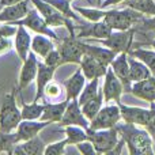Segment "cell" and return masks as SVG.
Returning a JSON list of instances; mask_svg holds the SVG:
<instances>
[{
    "instance_id": "30",
    "label": "cell",
    "mask_w": 155,
    "mask_h": 155,
    "mask_svg": "<svg viewBox=\"0 0 155 155\" xmlns=\"http://www.w3.org/2000/svg\"><path fill=\"white\" fill-rule=\"evenodd\" d=\"M45 109V102L40 104L38 101H33L31 104H25L22 106V120H40Z\"/></svg>"
},
{
    "instance_id": "39",
    "label": "cell",
    "mask_w": 155,
    "mask_h": 155,
    "mask_svg": "<svg viewBox=\"0 0 155 155\" xmlns=\"http://www.w3.org/2000/svg\"><path fill=\"white\" fill-rule=\"evenodd\" d=\"M44 63L48 65H52V67L59 68L61 65V56H60L59 49H53L51 53H48L45 57H44Z\"/></svg>"
},
{
    "instance_id": "8",
    "label": "cell",
    "mask_w": 155,
    "mask_h": 155,
    "mask_svg": "<svg viewBox=\"0 0 155 155\" xmlns=\"http://www.w3.org/2000/svg\"><path fill=\"white\" fill-rule=\"evenodd\" d=\"M150 109H143V107L128 106V105H124L121 102V104H118L121 118L125 123H131L139 127H146L155 116V102H150Z\"/></svg>"
},
{
    "instance_id": "43",
    "label": "cell",
    "mask_w": 155,
    "mask_h": 155,
    "mask_svg": "<svg viewBox=\"0 0 155 155\" xmlns=\"http://www.w3.org/2000/svg\"><path fill=\"white\" fill-rule=\"evenodd\" d=\"M11 48V42L8 38H0V54L7 52Z\"/></svg>"
},
{
    "instance_id": "29",
    "label": "cell",
    "mask_w": 155,
    "mask_h": 155,
    "mask_svg": "<svg viewBox=\"0 0 155 155\" xmlns=\"http://www.w3.org/2000/svg\"><path fill=\"white\" fill-rule=\"evenodd\" d=\"M123 4L135 11L144 14L147 16L155 15V2L154 0H124Z\"/></svg>"
},
{
    "instance_id": "44",
    "label": "cell",
    "mask_w": 155,
    "mask_h": 155,
    "mask_svg": "<svg viewBox=\"0 0 155 155\" xmlns=\"http://www.w3.org/2000/svg\"><path fill=\"white\" fill-rule=\"evenodd\" d=\"M144 128L147 129L148 132H150L151 137H153V139H154V142H155V116H154L153 118H151V121L147 124V125L144 127Z\"/></svg>"
},
{
    "instance_id": "40",
    "label": "cell",
    "mask_w": 155,
    "mask_h": 155,
    "mask_svg": "<svg viewBox=\"0 0 155 155\" xmlns=\"http://www.w3.org/2000/svg\"><path fill=\"white\" fill-rule=\"evenodd\" d=\"M136 33H144V31H155V15L150 18H144L140 22L139 27H135Z\"/></svg>"
},
{
    "instance_id": "41",
    "label": "cell",
    "mask_w": 155,
    "mask_h": 155,
    "mask_svg": "<svg viewBox=\"0 0 155 155\" xmlns=\"http://www.w3.org/2000/svg\"><path fill=\"white\" fill-rule=\"evenodd\" d=\"M18 26L10 22H4V25H0V38H10L16 34Z\"/></svg>"
},
{
    "instance_id": "16",
    "label": "cell",
    "mask_w": 155,
    "mask_h": 155,
    "mask_svg": "<svg viewBox=\"0 0 155 155\" xmlns=\"http://www.w3.org/2000/svg\"><path fill=\"white\" fill-rule=\"evenodd\" d=\"M30 4H31V0H21L19 3L3 7V10L0 11V22H3V23L4 22L14 23L16 21L23 19L29 12Z\"/></svg>"
},
{
    "instance_id": "23",
    "label": "cell",
    "mask_w": 155,
    "mask_h": 155,
    "mask_svg": "<svg viewBox=\"0 0 155 155\" xmlns=\"http://www.w3.org/2000/svg\"><path fill=\"white\" fill-rule=\"evenodd\" d=\"M86 76L83 75L82 68H78L72 76H70L64 82L65 98L67 99H78L82 93L83 87L86 86Z\"/></svg>"
},
{
    "instance_id": "6",
    "label": "cell",
    "mask_w": 155,
    "mask_h": 155,
    "mask_svg": "<svg viewBox=\"0 0 155 155\" xmlns=\"http://www.w3.org/2000/svg\"><path fill=\"white\" fill-rule=\"evenodd\" d=\"M60 56H61V65L64 64H80L83 59V49L82 40L74 34H68L67 37H63L60 41L59 48Z\"/></svg>"
},
{
    "instance_id": "47",
    "label": "cell",
    "mask_w": 155,
    "mask_h": 155,
    "mask_svg": "<svg viewBox=\"0 0 155 155\" xmlns=\"http://www.w3.org/2000/svg\"><path fill=\"white\" fill-rule=\"evenodd\" d=\"M151 46H153V48L155 49V40H153V41H151Z\"/></svg>"
},
{
    "instance_id": "2",
    "label": "cell",
    "mask_w": 155,
    "mask_h": 155,
    "mask_svg": "<svg viewBox=\"0 0 155 155\" xmlns=\"http://www.w3.org/2000/svg\"><path fill=\"white\" fill-rule=\"evenodd\" d=\"M16 90L5 94L0 106V131L14 132L22 121V110L18 109L15 98Z\"/></svg>"
},
{
    "instance_id": "14",
    "label": "cell",
    "mask_w": 155,
    "mask_h": 155,
    "mask_svg": "<svg viewBox=\"0 0 155 155\" xmlns=\"http://www.w3.org/2000/svg\"><path fill=\"white\" fill-rule=\"evenodd\" d=\"M37 72H38L37 54H35L33 51H30L27 59L23 61L21 74H19V84H18V91L19 93H22L27 86H30V83H31L33 80H35Z\"/></svg>"
},
{
    "instance_id": "1",
    "label": "cell",
    "mask_w": 155,
    "mask_h": 155,
    "mask_svg": "<svg viewBox=\"0 0 155 155\" xmlns=\"http://www.w3.org/2000/svg\"><path fill=\"white\" fill-rule=\"evenodd\" d=\"M120 136L124 139L131 155H154V139L147 129L139 128L131 123H118L116 125Z\"/></svg>"
},
{
    "instance_id": "32",
    "label": "cell",
    "mask_w": 155,
    "mask_h": 155,
    "mask_svg": "<svg viewBox=\"0 0 155 155\" xmlns=\"http://www.w3.org/2000/svg\"><path fill=\"white\" fill-rule=\"evenodd\" d=\"M128 54L139 59L140 61H143L148 68H150L151 74L155 75V51H148V49H142V48H136L134 51H129Z\"/></svg>"
},
{
    "instance_id": "42",
    "label": "cell",
    "mask_w": 155,
    "mask_h": 155,
    "mask_svg": "<svg viewBox=\"0 0 155 155\" xmlns=\"http://www.w3.org/2000/svg\"><path fill=\"white\" fill-rule=\"evenodd\" d=\"M76 148H78V151L83 155H95L97 154L95 148H94V144L90 140H84V142L78 143Z\"/></svg>"
},
{
    "instance_id": "19",
    "label": "cell",
    "mask_w": 155,
    "mask_h": 155,
    "mask_svg": "<svg viewBox=\"0 0 155 155\" xmlns=\"http://www.w3.org/2000/svg\"><path fill=\"white\" fill-rule=\"evenodd\" d=\"M57 68L52 67V65L45 64L44 61H38V72L35 76V83H37V90H35V97L34 101H40L44 98V91L45 87L48 86L49 82L53 80L54 72H56Z\"/></svg>"
},
{
    "instance_id": "7",
    "label": "cell",
    "mask_w": 155,
    "mask_h": 155,
    "mask_svg": "<svg viewBox=\"0 0 155 155\" xmlns=\"http://www.w3.org/2000/svg\"><path fill=\"white\" fill-rule=\"evenodd\" d=\"M14 25H23V26H26L29 30L37 33V34H44L54 41H59V42L61 41V38L56 34V31H53V30L51 29V26L46 23V21L42 18V15L38 12V10L35 7L30 8L27 15L25 16L23 19H21V21L14 22Z\"/></svg>"
},
{
    "instance_id": "33",
    "label": "cell",
    "mask_w": 155,
    "mask_h": 155,
    "mask_svg": "<svg viewBox=\"0 0 155 155\" xmlns=\"http://www.w3.org/2000/svg\"><path fill=\"white\" fill-rule=\"evenodd\" d=\"M19 143L16 132H3L0 131V154H12V148Z\"/></svg>"
},
{
    "instance_id": "49",
    "label": "cell",
    "mask_w": 155,
    "mask_h": 155,
    "mask_svg": "<svg viewBox=\"0 0 155 155\" xmlns=\"http://www.w3.org/2000/svg\"><path fill=\"white\" fill-rule=\"evenodd\" d=\"M2 10H3V5H2V4H0V11H2Z\"/></svg>"
},
{
    "instance_id": "37",
    "label": "cell",
    "mask_w": 155,
    "mask_h": 155,
    "mask_svg": "<svg viewBox=\"0 0 155 155\" xmlns=\"http://www.w3.org/2000/svg\"><path fill=\"white\" fill-rule=\"evenodd\" d=\"M61 93H63V90H61V87H60V84L52 80V82H49L48 86L45 87L44 98L46 97V98L51 99V101H60V98H61Z\"/></svg>"
},
{
    "instance_id": "50",
    "label": "cell",
    "mask_w": 155,
    "mask_h": 155,
    "mask_svg": "<svg viewBox=\"0 0 155 155\" xmlns=\"http://www.w3.org/2000/svg\"><path fill=\"white\" fill-rule=\"evenodd\" d=\"M86 2H88V3H90V2H91V0H86Z\"/></svg>"
},
{
    "instance_id": "45",
    "label": "cell",
    "mask_w": 155,
    "mask_h": 155,
    "mask_svg": "<svg viewBox=\"0 0 155 155\" xmlns=\"http://www.w3.org/2000/svg\"><path fill=\"white\" fill-rule=\"evenodd\" d=\"M124 0H102V3L99 4V8H107V7H110V5H113V4H121Z\"/></svg>"
},
{
    "instance_id": "26",
    "label": "cell",
    "mask_w": 155,
    "mask_h": 155,
    "mask_svg": "<svg viewBox=\"0 0 155 155\" xmlns=\"http://www.w3.org/2000/svg\"><path fill=\"white\" fill-rule=\"evenodd\" d=\"M128 64H129V75H131V80L134 82H140V80L146 79V78L151 76L150 68L144 64L143 61H140L139 59L128 54Z\"/></svg>"
},
{
    "instance_id": "11",
    "label": "cell",
    "mask_w": 155,
    "mask_h": 155,
    "mask_svg": "<svg viewBox=\"0 0 155 155\" xmlns=\"http://www.w3.org/2000/svg\"><path fill=\"white\" fill-rule=\"evenodd\" d=\"M104 86H102V91H104V101L105 104L109 102H116V104H121V95L124 93V86L121 80L116 76L113 72L112 67H107V71L105 74Z\"/></svg>"
},
{
    "instance_id": "24",
    "label": "cell",
    "mask_w": 155,
    "mask_h": 155,
    "mask_svg": "<svg viewBox=\"0 0 155 155\" xmlns=\"http://www.w3.org/2000/svg\"><path fill=\"white\" fill-rule=\"evenodd\" d=\"M70 99L65 98L64 101H57V102H45V109L41 116L40 120L49 121V123H59L61 120L63 114H64L67 105Z\"/></svg>"
},
{
    "instance_id": "48",
    "label": "cell",
    "mask_w": 155,
    "mask_h": 155,
    "mask_svg": "<svg viewBox=\"0 0 155 155\" xmlns=\"http://www.w3.org/2000/svg\"><path fill=\"white\" fill-rule=\"evenodd\" d=\"M97 2H98V5H99V4H101V3H102V0H97Z\"/></svg>"
},
{
    "instance_id": "38",
    "label": "cell",
    "mask_w": 155,
    "mask_h": 155,
    "mask_svg": "<svg viewBox=\"0 0 155 155\" xmlns=\"http://www.w3.org/2000/svg\"><path fill=\"white\" fill-rule=\"evenodd\" d=\"M67 144H68L67 139H64V140H60V142L53 143V144L46 146L45 151H44V155H61V154H64V148Z\"/></svg>"
},
{
    "instance_id": "31",
    "label": "cell",
    "mask_w": 155,
    "mask_h": 155,
    "mask_svg": "<svg viewBox=\"0 0 155 155\" xmlns=\"http://www.w3.org/2000/svg\"><path fill=\"white\" fill-rule=\"evenodd\" d=\"M64 132L67 135V142L68 144H78L80 142H84V140H88V135L87 131L82 127L78 125H67L64 127Z\"/></svg>"
},
{
    "instance_id": "4",
    "label": "cell",
    "mask_w": 155,
    "mask_h": 155,
    "mask_svg": "<svg viewBox=\"0 0 155 155\" xmlns=\"http://www.w3.org/2000/svg\"><path fill=\"white\" fill-rule=\"evenodd\" d=\"M88 140L94 144L97 154H112L120 142V134L117 128L109 129H90L87 128Z\"/></svg>"
},
{
    "instance_id": "5",
    "label": "cell",
    "mask_w": 155,
    "mask_h": 155,
    "mask_svg": "<svg viewBox=\"0 0 155 155\" xmlns=\"http://www.w3.org/2000/svg\"><path fill=\"white\" fill-rule=\"evenodd\" d=\"M136 34V29L132 27L128 30H113L112 34L107 38H102V40H94V38H88L90 42H95L99 45H104L106 48L114 51L116 53H128L131 48L134 46V38Z\"/></svg>"
},
{
    "instance_id": "36",
    "label": "cell",
    "mask_w": 155,
    "mask_h": 155,
    "mask_svg": "<svg viewBox=\"0 0 155 155\" xmlns=\"http://www.w3.org/2000/svg\"><path fill=\"white\" fill-rule=\"evenodd\" d=\"M49 4H52L54 8L60 11L65 18H70V19H74L75 22H79L80 18L74 12V8L71 7V0H46Z\"/></svg>"
},
{
    "instance_id": "22",
    "label": "cell",
    "mask_w": 155,
    "mask_h": 155,
    "mask_svg": "<svg viewBox=\"0 0 155 155\" xmlns=\"http://www.w3.org/2000/svg\"><path fill=\"white\" fill-rule=\"evenodd\" d=\"M18 26V30H16V34H15V51L18 53L19 59L22 61L27 59L29 56L30 51H31V35L29 34V30H27L26 26L23 25H16Z\"/></svg>"
},
{
    "instance_id": "3",
    "label": "cell",
    "mask_w": 155,
    "mask_h": 155,
    "mask_svg": "<svg viewBox=\"0 0 155 155\" xmlns=\"http://www.w3.org/2000/svg\"><path fill=\"white\" fill-rule=\"evenodd\" d=\"M143 19H144V14L127 7L124 10L106 11L104 21L113 30H128V29H132L135 25L140 23Z\"/></svg>"
},
{
    "instance_id": "17",
    "label": "cell",
    "mask_w": 155,
    "mask_h": 155,
    "mask_svg": "<svg viewBox=\"0 0 155 155\" xmlns=\"http://www.w3.org/2000/svg\"><path fill=\"white\" fill-rule=\"evenodd\" d=\"M52 123L49 121H37V120H22L21 124L16 128V135H18L19 142H25V140H29L31 137L38 136L41 131L44 128H46L48 125H51Z\"/></svg>"
},
{
    "instance_id": "46",
    "label": "cell",
    "mask_w": 155,
    "mask_h": 155,
    "mask_svg": "<svg viewBox=\"0 0 155 155\" xmlns=\"http://www.w3.org/2000/svg\"><path fill=\"white\" fill-rule=\"evenodd\" d=\"M21 0H0V4L3 7H7V5H11V4H15V3H19Z\"/></svg>"
},
{
    "instance_id": "35",
    "label": "cell",
    "mask_w": 155,
    "mask_h": 155,
    "mask_svg": "<svg viewBox=\"0 0 155 155\" xmlns=\"http://www.w3.org/2000/svg\"><path fill=\"white\" fill-rule=\"evenodd\" d=\"M74 10L76 12H79L83 18H86L88 22H99L104 21L105 14L106 11L104 8H86V7H80V5H75Z\"/></svg>"
},
{
    "instance_id": "28",
    "label": "cell",
    "mask_w": 155,
    "mask_h": 155,
    "mask_svg": "<svg viewBox=\"0 0 155 155\" xmlns=\"http://www.w3.org/2000/svg\"><path fill=\"white\" fill-rule=\"evenodd\" d=\"M104 91L99 88L98 94H97L94 98H91L90 101H87L86 104L82 105V112L88 120H93L94 117L97 116V113L101 110V107L104 106Z\"/></svg>"
},
{
    "instance_id": "15",
    "label": "cell",
    "mask_w": 155,
    "mask_h": 155,
    "mask_svg": "<svg viewBox=\"0 0 155 155\" xmlns=\"http://www.w3.org/2000/svg\"><path fill=\"white\" fill-rule=\"evenodd\" d=\"M110 67H112L113 72L116 74V76L121 80L124 86V91L127 93H131L132 88V80L131 75H129V64H128V53L123 52V53H118L114 57L112 63H110Z\"/></svg>"
},
{
    "instance_id": "25",
    "label": "cell",
    "mask_w": 155,
    "mask_h": 155,
    "mask_svg": "<svg viewBox=\"0 0 155 155\" xmlns=\"http://www.w3.org/2000/svg\"><path fill=\"white\" fill-rule=\"evenodd\" d=\"M46 146L38 136L31 137L25 142H19L12 148V154H23V155H41L44 154Z\"/></svg>"
},
{
    "instance_id": "34",
    "label": "cell",
    "mask_w": 155,
    "mask_h": 155,
    "mask_svg": "<svg viewBox=\"0 0 155 155\" xmlns=\"http://www.w3.org/2000/svg\"><path fill=\"white\" fill-rule=\"evenodd\" d=\"M98 91H99V78L91 79L88 83H86V86L83 87V90H82V93H80L79 98H78L79 105L82 106L83 104H86V102L90 101L91 98H94V97L98 94Z\"/></svg>"
},
{
    "instance_id": "13",
    "label": "cell",
    "mask_w": 155,
    "mask_h": 155,
    "mask_svg": "<svg viewBox=\"0 0 155 155\" xmlns=\"http://www.w3.org/2000/svg\"><path fill=\"white\" fill-rule=\"evenodd\" d=\"M31 4L38 10V12L42 15V18L46 21V23L51 27L65 26V22L68 18H65L57 8H54L52 4H49L46 0H31Z\"/></svg>"
},
{
    "instance_id": "21",
    "label": "cell",
    "mask_w": 155,
    "mask_h": 155,
    "mask_svg": "<svg viewBox=\"0 0 155 155\" xmlns=\"http://www.w3.org/2000/svg\"><path fill=\"white\" fill-rule=\"evenodd\" d=\"M82 49H83V54L94 57V59L99 60L101 63H104V64H106V65H110V63L117 56V53H116L114 51H112V49L106 48V46H104V45L98 46L95 42H94V45H91V44H87V42H84V41H82Z\"/></svg>"
},
{
    "instance_id": "18",
    "label": "cell",
    "mask_w": 155,
    "mask_h": 155,
    "mask_svg": "<svg viewBox=\"0 0 155 155\" xmlns=\"http://www.w3.org/2000/svg\"><path fill=\"white\" fill-rule=\"evenodd\" d=\"M131 94L146 102H155V76L151 75L140 82H134Z\"/></svg>"
},
{
    "instance_id": "27",
    "label": "cell",
    "mask_w": 155,
    "mask_h": 155,
    "mask_svg": "<svg viewBox=\"0 0 155 155\" xmlns=\"http://www.w3.org/2000/svg\"><path fill=\"white\" fill-rule=\"evenodd\" d=\"M54 48V44L51 41V38L46 37L44 34H37L33 37L31 40V51L34 52L37 56L40 57H45L48 53H51Z\"/></svg>"
},
{
    "instance_id": "9",
    "label": "cell",
    "mask_w": 155,
    "mask_h": 155,
    "mask_svg": "<svg viewBox=\"0 0 155 155\" xmlns=\"http://www.w3.org/2000/svg\"><path fill=\"white\" fill-rule=\"evenodd\" d=\"M121 120L120 106L116 105H106L102 106L97 116L90 121V129H109L114 128Z\"/></svg>"
},
{
    "instance_id": "12",
    "label": "cell",
    "mask_w": 155,
    "mask_h": 155,
    "mask_svg": "<svg viewBox=\"0 0 155 155\" xmlns=\"http://www.w3.org/2000/svg\"><path fill=\"white\" fill-rule=\"evenodd\" d=\"M57 124L61 128H64L67 125H78V127H82V128L87 129L90 127V120L83 114L82 106L79 105V101L78 99H70L61 120Z\"/></svg>"
},
{
    "instance_id": "10",
    "label": "cell",
    "mask_w": 155,
    "mask_h": 155,
    "mask_svg": "<svg viewBox=\"0 0 155 155\" xmlns=\"http://www.w3.org/2000/svg\"><path fill=\"white\" fill-rule=\"evenodd\" d=\"M75 31L76 37L80 40L84 38H94V40H102V38H107L112 34L113 29L106 23L105 21L99 22H88V23L83 25H75Z\"/></svg>"
},
{
    "instance_id": "20",
    "label": "cell",
    "mask_w": 155,
    "mask_h": 155,
    "mask_svg": "<svg viewBox=\"0 0 155 155\" xmlns=\"http://www.w3.org/2000/svg\"><path fill=\"white\" fill-rule=\"evenodd\" d=\"M107 67L109 65L101 63L99 60L94 59L91 56H87V54H83V59L80 61V68H82L83 75L86 76V79L91 80L95 79V78H104L105 74L107 71Z\"/></svg>"
}]
</instances>
